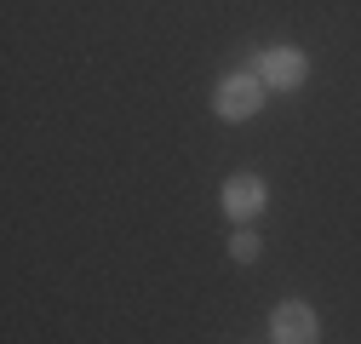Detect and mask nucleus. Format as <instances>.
<instances>
[{
	"label": "nucleus",
	"mask_w": 361,
	"mask_h": 344,
	"mask_svg": "<svg viewBox=\"0 0 361 344\" xmlns=\"http://www.w3.org/2000/svg\"><path fill=\"white\" fill-rule=\"evenodd\" d=\"M264 75L258 69H241V75H224L218 80V92H212V109H218V121H252L258 109H264Z\"/></svg>",
	"instance_id": "1"
},
{
	"label": "nucleus",
	"mask_w": 361,
	"mask_h": 344,
	"mask_svg": "<svg viewBox=\"0 0 361 344\" xmlns=\"http://www.w3.org/2000/svg\"><path fill=\"white\" fill-rule=\"evenodd\" d=\"M252 69L264 75L269 92H298V86L310 80V58H304L298 47H269V52H258Z\"/></svg>",
	"instance_id": "2"
},
{
	"label": "nucleus",
	"mask_w": 361,
	"mask_h": 344,
	"mask_svg": "<svg viewBox=\"0 0 361 344\" xmlns=\"http://www.w3.org/2000/svg\"><path fill=\"white\" fill-rule=\"evenodd\" d=\"M269 338H281V344H315V338H322V321H315V310L304 305V298H287V305H276V316H269Z\"/></svg>",
	"instance_id": "3"
},
{
	"label": "nucleus",
	"mask_w": 361,
	"mask_h": 344,
	"mask_svg": "<svg viewBox=\"0 0 361 344\" xmlns=\"http://www.w3.org/2000/svg\"><path fill=\"white\" fill-rule=\"evenodd\" d=\"M264 201H269V190H264V178H258V172H235V178L224 184V212H230L235 224L258 219V212H264Z\"/></svg>",
	"instance_id": "4"
},
{
	"label": "nucleus",
	"mask_w": 361,
	"mask_h": 344,
	"mask_svg": "<svg viewBox=\"0 0 361 344\" xmlns=\"http://www.w3.org/2000/svg\"><path fill=\"white\" fill-rule=\"evenodd\" d=\"M258 247H264V241H258L252 230H235V235H230V258H235V264H252Z\"/></svg>",
	"instance_id": "5"
}]
</instances>
